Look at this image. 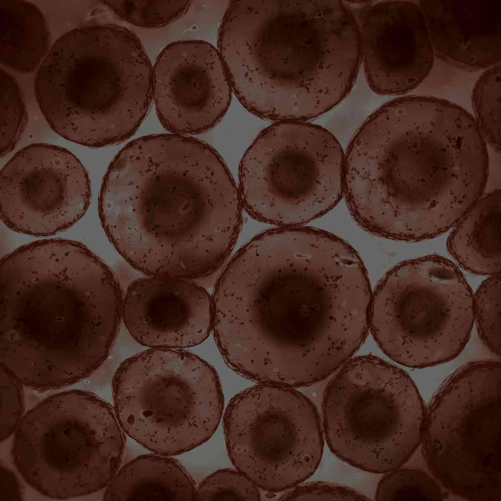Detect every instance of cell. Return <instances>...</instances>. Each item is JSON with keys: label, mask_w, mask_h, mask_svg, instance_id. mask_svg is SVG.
<instances>
[{"label": "cell", "mask_w": 501, "mask_h": 501, "mask_svg": "<svg viewBox=\"0 0 501 501\" xmlns=\"http://www.w3.org/2000/svg\"><path fill=\"white\" fill-rule=\"evenodd\" d=\"M501 388L500 361L471 362L446 379L427 413V465L462 498L501 501Z\"/></svg>", "instance_id": "cell-12"}, {"label": "cell", "mask_w": 501, "mask_h": 501, "mask_svg": "<svg viewBox=\"0 0 501 501\" xmlns=\"http://www.w3.org/2000/svg\"><path fill=\"white\" fill-rule=\"evenodd\" d=\"M119 19L145 28L164 27L178 20L193 1L102 0Z\"/></svg>", "instance_id": "cell-23"}, {"label": "cell", "mask_w": 501, "mask_h": 501, "mask_svg": "<svg viewBox=\"0 0 501 501\" xmlns=\"http://www.w3.org/2000/svg\"><path fill=\"white\" fill-rule=\"evenodd\" d=\"M0 178L1 220L24 234L45 236L63 230L83 216L90 202L85 169L59 146L24 147L5 164Z\"/></svg>", "instance_id": "cell-14"}, {"label": "cell", "mask_w": 501, "mask_h": 501, "mask_svg": "<svg viewBox=\"0 0 501 501\" xmlns=\"http://www.w3.org/2000/svg\"><path fill=\"white\" fill-rule=\"evenodd\" d=\"M328 385L322 427L332 453L347 463L383 474L400 467L422 441L427 411L400 368L372 355L350 359Z\"/></svg>", "instance_id": "cell-8"}, {"label": "cell", "mask_w": 501, "mask_h": 501, "mask_svg": "<svg viewBox=\"0 0 501 501\" xmlns=\"http://www.w3.org/2000/svg\"><path fill=\"white\" fill-rule=\"evenodd\" d=\"M474 320L479 336L495 355L501 354V274L485 280L474 295Z\"/></svg>", "instance_id": "cell-25"}, {"label": "cell", "mask_w": 501, "mask_h": 501, "mask_svg": "<svg viewBox=\"0 0 501 501\" xmlns=\"http://www.w3.org/2000/svg\"><path fill=\"white\" fill-rule=\"evenodd\" d=\"M223 425L235 469L266 492L301 484L321 460L324 437L318 412L294 388L261 383L241 391L229 402Z\"/></svg>", "instance_id": "cell-13"}, {"label": "cell", "mask_w": 501, "mask_h": 501, "mask_svg": "<svg viewBox=\"0 0 501 501\" xmlns=\"http://www.w3.org/2000/svg\"><path fill=\"white\" fill-rule=\"evenodd\" d=\"M122 315L130 334L143 346L190 347L212 330V296L190 279L150 276L128 287Z\"/></svg>", "instance_id": "cell-17"}, {"label": "cell", "mask_w": 501, "mask_h": 501, "mask_svg": "<svg viewBox=\"0 0 501 501\" xmlns=\"http://www.w3.org/2000/svg\"><path fill=\"white\" fill-rule=\"evenodd\" d=\"M0 156L16 145L25 128L27 115L16 80L0 68Z\"/></svg>", "instance_id": "cell-26"}, {"label": "cell", "mask_w": 501, "mask_h": 501, "mask_svg": "<svg viewBox=\"0 0 501 501\" xmlns=\"http://www.w3.org/2000/svg\"><path fill=\"white\" fill-rule=\"evenodd\" d=\"M500 64L492 67L476 82L472 94L476 122L485 142L501 151Z\"/></svg>", "instance_id": "cell-22"}, {"label": "cell", "mask_w": 501, "mask_h": 501, "mask_svg": "<svg viewBox=\"0 0 501 501\" xmlns=\"http://www.w3.org/2000/svg\"><path fill=\"white\" fill-rule=\"evenodd\" d=\"M259 488L236 469L218 470L196 488L194 500H260Z\"/></svg>", "instance_id": "cell-27"}, {"label": "cell", "mask_w": 501, "mask_h": 501, "mask_svg": "<svg viewBox=\"0 0 501 501\" xmlns=\"http://www.w3.org/2000/svg\"><path fill=\"white\" fill-rule=\"evenodd\" d=\"M474 295L458 268L429 255L391 269L372 294L369 329L390 359L411 368L447 362L467 343Z\"/></svg>", "instance_id": "cell-10"}, {"label": "cell", "mask_w": 501, "mask_h": 501, "mask_svg": "<svg viewBox=\"0 0 501 501\" xmlns=\"http://www.w3.org/2000/svg\"><path fill=\"white\" fill-rule=\"evenodd\" d=\"M434 54L465 71L487 69L501 59V0H421Z\"/></svg>", "instance_id": "cell-18"}, {"label": "cell", "mask_w": 501, "mask_h": 501, "mask_svg": "<svg viewBox=\"0 0 501 501\" xmlns=\"http://www.w3.org/2000/svg\"><path fill=\"white\" fill-rule=\"evenodd\" d=\"M367 82L383 95L407 93L428 76L434 54L426 21L414 1L372 4L360 25Z\"/></svg>", "instance_id": "cell-16"}, {"label": "cell", "mask_w": 501, "mask_h": 501, "mask_svg": "<svg viewBox=\"0 0 501 501\" xmlns=\"http://www.w3.org/2000/svg\"><path fill=\"white\" fill-rule=\"evenodd\" d=\"M167 456L145 455L129 462L106 486L103 500H194V481L178 462Z\"/></svg>", "instance_id": "cell-20"}, {"label": "cell", "mask_w": 501, "mask_h": 501, "mask_svg": "<svg viewBox=\"0 0 501 501\" xmlns=\"http://www.w3.org/2000/svg\"><path fill=\"white\" fill-rule=\"evenodd\" d=\"M242 209L216 150L175 134L127 144L107 170L98 203L105 231L131 265L150 276L190 280L224 262Z\"/></svg>", "instance_id": "cell-2"}, {"label": "cell", "mask_w": 501, "mask_h": 501, "mask_svg": "<svg viewBox=\"0 0 501 501\" xmlns=\"http://www.w3.org/2000/svg\"><path fill=\"white\" fill-rule=\"evenodd\" d=\"M114 412L124 432L155 453L179 455L213 434L224 397L214 368L182 349L150 348L114 375Z\"/></svg>", "instance_id": "cell-9"}, {"label": "cell", "mask_w": 501, "mask_h": 501, "mask_svg": "<svg viewBox=\"0 0 501 501\" xmlns=\"http://www.w3.org/2000/svg\"><path fill=\"white\" fill-rule=\"evenodd\" d=\"M344 195L356 222L383 237L433 238L482 196L486 142L474 117L429 96L390 101L373 113L344 155Z\"/></svg>", "instance_id": "cell-1"}, {"label": "cell", "mask_w": 501, "mask_h": 501, "mask_svg": "<svg viewBox=\"0 0 501 501\" xmlns=\"http://www.w3.org/2000/svg\"><path fill=\"white\" fill-rule=\"evenodd\" d=\"M0 63L22 73L33 71L43 61L49 35L42 12L25 0H0Z\"/></svg>", "instance_id": "cell-21"}, {"label": "cell", "mask_w": 501, "mask_h": 501, "mask_svg": "<svg viewBox=\"0 0 501 501\" xmlns=\"http://www.w3.org/2000/svg\"><path fill=\"white\" fill-rule=\"evenodd\" d=\"M232 91L262 118L299 121L349 93L362 62L360 31L339 0H233L218 33Z\"/></svg>", "instance_id": "cell-4"}, {"label": "cell", "mask_w": 501, "mask_h": 501, "mask_svg": "<svg viewBox=\"0 0 501 501\" xmlns=\"http://www.w3.org/2000/svg\"><path fill=\"white\" fill-rule=\"evenodd\" d=\"M282 501H369L363 494L347 486L326 482L298 484L282 495Z\"/></svg>", "instance_id": "cell-29"}, {"label": "cell", "mask_w": 501, "mask_h": 501, "mask_svg": "<svg viewBox=\"0 0 501 501\" xmlns=\"http://www.w3.org/2000/svg\"><path fill=\"white\" fill-rule=\"evenodd\" d=\"M232 88L218 49L202 40L172 43L153 67V99L165 129L182 135L216 125L227 112Z\"/></svg>", "instance_id": "cell-15"}, {"label": "cell", "mask_w": 501, "mask_h": 501, "mask_svg": "<svg viewBox=\"0 0 501 501\" xmlns=\"http://www.w3.org/2000/svg\"><path fill=\"white\" fill-rule=\"evenodd\" d=\"M320 278L313 258L283 246L257 250L220 276L212 330L228 364L261 383L302 387L299 314Z\"/></svg>", "instance_id": "cell-6"}, {"label": "cell", "mask_w": 501, "mask_h": 501, "mask_svg": "<svg viewBox=\"0 0 501 501\" xmlns=\"http://www.w3.org/2000/svg\"><path fill=\"white\" fill-rule=\"evenodd\" d=\"M22 386L23 384L13 373L0 364L1 442L15 433L23 417V396Z\"/></svg>", "instance_id": "cell-28"}, {"label": "cell", "mask_w": 501, "mask_h": 501, "mask_svg": "<svg viewBox=\"0 0 501 501\" xmlns=\"http://www.w3.org/2000/svg\"><path fill=\"white\" fill-rule=\"evenodd\" d=\"M124 433L106 402L88 391H65L23 416L12 457L23 479L41 494L83 496L106 487L119 470Z\"/></svg>", "instance_id": "cell-7"}, {"label": "cell", "mask_w": 501, "mask_h": 501, "mask_svg": "<svg viewBox=\"0 0 501 501\" xmlns=\"http://www.w3.org/2000/svg\"><path fill=\"white\" fill-rule=\"evenodd\" d=\"M0 279V364L23 385L67 386L104 362L124 296L86 247L61 239L24 245L1 259Z\"/></svg>", "instance_id": "cell-3"}, {"label": "cell", "mask_w": 501, "mask_h": 501, "mask_svg": "<svg viewBox=\"0 0 501 501\" xmlns=\"http://www.w3.org/2000/svg\"><path fill=\"white\" fill-rule=\"evenodd\" d=\"M34 87L55 132L103 147L130 137L142 122L153 99V67L131 31L114 23L84 25L53 43Z\"/></svg>", "instance_id": "cell-5"}, {"label": "cell", "mask_w": 501, "mask_h": 501, "mask_svg": "<svg viewBox=\"0 0 501 501\" xmlns=\"http://www.w3.org/2000/svg\"><path fill=\"white\" fill-rule=\"evenodd\" d=\"M0 501H19L22 498V489L15 474L7 468L1 466Z\"/></svg>", "instance_id": "cell-30"}, {"label": "cell", "mask_w": 501, "mask_h": 501, "mask_svg": "<svg viewBox=\"0 0 501 501\" xmlns=\"http://www.w3.org/2000/svg\"><path fill=\"white\" fill-rule=\"evenodd\" d=\"M344 155L326 129L278 121L263 130L239 166L243 206L254 218L297 227L332 209L344 195Z\"/></svg>", "instance_id": "cell-11"}, {"label": "cell", "mask_w": 501, "mask_h": 501, "mask_svg": "<svg viewBox=\"0 0 501 501\" xmlns=\"http://www.w3.org/2000/svg\"><path fill=\"white\" fill-rule=\"evenodd\" d=\"M501 191L496 189L481 196L454 227L447 248L464 269L501 274Z\"/></svg>", "instance_id": "cell-19"}, {"label": "cell", "mask_w": 501, "mask_h": 501, "mask_svg": "<svg viewBox=\"0 0 501 501\" xmlns=\"http://www.w3.org/2000/svg\"><path fill=\"white\" fill-rule=\"evenodd\" d=\"M384 474L377 485L376 501L443 500L446 497L438 483L421 470L399 467Z\"/></svg>", "instance_id": "cell-24"}]
</instances>
